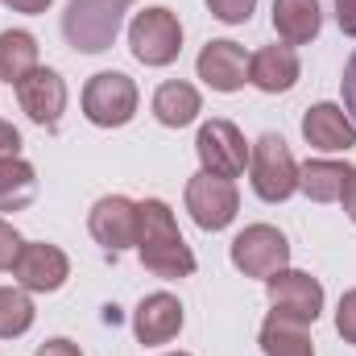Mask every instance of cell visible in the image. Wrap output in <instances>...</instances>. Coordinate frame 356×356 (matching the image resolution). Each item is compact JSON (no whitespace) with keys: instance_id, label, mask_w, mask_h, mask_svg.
<instances>
[{"instance_id":"22","label":"cell","mask_w":356,"mask_h":356,"mask_svg":"<svg viewBox=\"0 0 356 356\" xmlns=\"http://www.w3.org/2000/svg\"><path fill=\"white\" fill-rule=\"evenodd\" d=\"M344 178H348L344 162H307L298 166V191L315 203H336L344 191Z\"/></svg>"},{"instance_id":"5","label":"cell","mask_w":356,"mask_h":356,"mask_svg":"<svg viewBox=\"0 0 356 356\" xmlns=\"http://www.w3.org/2000/svg\"><path fill=\"white\" fill-rule=\"evenodd\" d=\"M137 83L124 75V71H99L91 75L88 88H83V116L99 129H120L137 116Z\"/></svg>"},{"instance_id":"15","label":"cell","mask_w":356,"mask_h":356,"mask_svg":"<svg viewBox=\"0 0 356 356\" xmlns=\"http://www.w3.org/2000/svg\"><path fill=\"white\" fill-rule=\"evenodd\" d=\"M302 137H307V145H315L323 154H340V149L356 145V124L340 104H315L302 116Z\"/></svg>"},{"instance_id":"6","label":"cell","mask_w":356,"mask_h":356,"mask_svg":"<svg viewBox=\"0 0 356 356\" xmlns=\"http://www.w3.org/2000/svg\"><path fill=\"white\" fill-rule=\"evenodd\" d=\"M186 211H191V220H195L203 232H224V228L236 220V211H241L236 182L199 170V175L186 182Z\"/></svg>"},{"instance_id":"33","label":"cell","mask_w":356,"mask_h":356,"mask_svg":"<svg viewBox=\"0 0 356 356\" xmlns=\"http://www.w3.org/2000/svg\"><path fill=\"white\" fill-rule=\"evenodd\" d=\"M175 356H186V353H175Z\"/></svg>"},{"instance_id":"4","label":"cell","mask_w":356,"mask_h":356,"mask_svg":"<svg viewBox=\"0 0 356 356\" xmlns=\"http://www.w3.org/2000/svg\"><path fill=\"white\" fill-rule=\"evenodd\" d=\"M129 50L145 67H170L178 58V50H182V25H178V17L166 4L141 8L129 21Z\"/></svg>"},{"instance_id":"13","label":"cell","mask_w":356,"mask_h":356,"mask_svg":"<svg viewBox=\"0 0 356 356\" xmlns=\"http://www.w3.org/2000/svg\"><path fill=\"white\" fill-rule=\"evenodd\" d=\"M88 228L108 253H120V249L137 245V203L124 199V195H104L91 207Z\"/></svg>"},{"instance_id":"18","label":"cell","mask_w":356,"mask_h":356,"mask_svg":"<svg viewBox=\"0 0 356 356\" xmlns=\"http://www.w3.org/2000/svg\"><path fill=\"white\" fill-rule=\"evenodd\" d=\"M154 116H158V124H166V129H186L199 112H203V99H199V91L191 88V83H182V79H170V83H162V88L154 91Z\"/></svg>"},{"instance_id":"7","label":"cell","mask_w":356,"mask_h":356,"mask_svg":"<svg viewBox=\"0 0 356 356\" xmlns=\"http://www.w3.org/2000/svg\"><path fill=\"white\" fill-rule=\"evenodd\" d=\"M266 294H269L273 315L294 319L302 327H311L319 319V311H323V286H319V277H311L302 269H277V273H269Z\"/></svg>"},{"instance_id":"1","label":"cell","mask_w":356,"mask_h":356,"mask_svg":"<svg viewBox=\"0 0 356 356\" xmlns=\"http://www.w3.org/2000/svg\"><path fill=\"white\" fill-rule=\"evenodd\" d=\"M137 253H141V266L149 273H158V277H166V282L195 273V253L182 241L175 211L162 199L137 203Z\"/></svg>"},{"instance_id":"24","label":"cell","mask_w":356,"mask_h":356,"mask_svg":"<svg viewBox=\"0 0 356 356\" xmlns=\"http://www.w3.org/2000/svg\"><path fill=\"white\" fill-rule=\"evenodd\" d=\"M207 8H211V17L224 21V25H245V21L253 17L257 0H207Z\"/></svg>"},{"instance_id":"20","label":"cell","mask_w":356,"mask_h":356,"mask_svg":"<svg viewBox=\"0 0 356 356\" xmlns=\"http://www.w3.org/2000/svg\"><path fill=\"white\" fill-rule=\"evenodd\" d=\"M29 71H38V38L25 29H4L0 33V79L17 88Z\"/></svg>"},{"instance_id":"16","label":"cell","mask_w":356,"mask_h":356,"mask_svg":"<svg viewBox=\"0 0 356 356\" xmlns=\"http://www.w3.org/2000/svg\"><path fill=\"white\" fill-rule=\"evenodd\" d=\"M302 67L294 46H261L257 54H249V83L266 95H282L298 83Z\"/></svg>"},{"instance_id":"17","label":"cell","mask_w":356,"mask_h":356,"mask_svg":"<svg viewBox=\"0 0 356 356\" xmlns=\"http://www.w3.org/2000/svg\"><path fill=\"white\" fill-rule=\"evenodd\" d=\"M273 29L282 46H307L323 29V8L319 0H273Z\"/></svg>"},{"instance_id":"32","label":"cell","mask_w":356,"mask_h":356,"mask_svg":"<svg viewBox=\"0 0 356 356\" xmlns=\"http://www.w3.org/2000/svg\"><path fill=\"white\" fill-rule=\"evenodd\" d=\"M0 4H8L13 13H46L54 0H0Z\"/></svg>"},{"instance_id":"10","label":"cell","mask_w":356,"mask_h":356,"mask_svg":"<svg viewBox=\"0 0 356 356\" xmlns=\"http://www.w3.org/2000/svg\"><path fill=\"white\" fill-rule=\"evenodd\" d=\"M13 277L17 286L33 290V294H54L67 286L71 277V261L58 245H46V241H25L17 261H13Z\"/></svg>"},{"instance_id":"29","label":"cell","mask_w":356,"mask_h":356,"mask_svg":"<svg viewBox=\"0 0 356 356\" xmlns=\"http://www.w3.org/2000/svg\"><path fill=\"white\" fill-rule=\"evenodd\" d=\"M336 21L348 38H356V0H336Z\"/></svg>"},{"instance_id":"26","label":"cell","mask_w":356,"mask_h":356,"mask_svg":"<svg viewBox=\"0 0 356 356\" xmlns=\"http://www.w3.org/2000/svg\"><path fill=\"white\" fill-rule=\"evenodd\" d=\"M21 236H17V228L8 224V220H0V269H13L17 261V253H21Z\"/></svg>"},{"instance_id":"11","label":"cell","mask_w":356,"mask_h":356,"mask_svg":"<svg viewBox=\"0 0 356 356\" xmlns=\"http://www.w3.org/2000/svg\"><path fill=\"white\" fill-rule=\"evenodd\" d=\"M17 99H21V112H25L33 124L54 129V124L63 120V112H67V83H63L58 71L38 67V71H29V75L17 83Z\"/></svg>"},{"instance_id":"12","label":"cell","mask_w":356,"mask_h":356,"mask_svg":"<svg viewBox=\"0 0 356 356\" xmlns=\"http://www.w3.org/2000/svg\"><path fill=\"white\" fill-rule=\"evenodd\" d=\"M195 71H199V79L211 91L232 95V91H241L249 83V54H245V46L220 38V42H207V46L199 50Z\"/></svg>"},{"instance_id":"27","label":"cell","mask_w":356,"mask_h":356,"mask_svg":"<svg viewBox=\"0 0 356 356\" xmlns=\"http://www.w3.org/2000/svg\"><path fill=\"white\" fill-rule=\"evenodd\" d=\"M340 91H344V112L353 116V124H356V54L348 58V67H344V79H340Z\"/></svg>"},{"instance_id":"30","label":"cell","mask_w":356,"mask_h":356,"mask_svg":"<svg viewBox=\"0 0 356 356\" xmlns=\"http://www.w3.org/2000/svg\"><path fill=\"white\" fill-rule=\"evenodd\" d=\"M340 203H344V216L356 224V166H348V178H344V191H340Z\"/></svg>"},{"instance_id":"14","label":"cell","mask_w":356,"mask_h":356,"mask_svg":"<svg viewBox=\"0 0 356 356\" xmlns=\"http://www.w3.org/2000/svg\"><path fill=\"white\" fill-rule=\"evenodd\" d=\"M178 332H182V302L175 294L158 290V294H145L133 311V336L141 344H170Z\"/></svg>"},{"instance_id":"2","label":"cell","mask_w":356,"mask_h":356,"mask_svg":"<svg viewBox=\"0 0 356 356\" xmlns=\"http://www.w3.org/2000/svg\"><path fill=\"white\" fill-rule=\"evenodd\" d=\"M129 4L137 0H67V13H63L67 46H75L79 54H104L120 33Z\"/></svg>"},{"instance_id":"25","label":"cell","mask_w":356,"mask_h":356,"mask_svg":"<svg viewBox=\"0 0 356 356\" xmlns=\"http://www.w3.org/2000/svg\"><path fill=\"white\" fill-rule=\"evenodd\" d=\"M336 332L344 336V344L356 348V290H348L340 298V307H336Z\"/></svg>"},{"instance_id":"31","label":"cell","mask_w":356,"mask_h":356,"mask_svg":"<svg viewBox=\"0 0 356 356\" xmlns=\"http://www.w3.org/2000/svg\"><path fill=\"white\" fill-rule=\"evenodd\" d=\"M33 356H83V353H79V344H71V340H63V336H58V340H46Z\"/></svg>"},{"instance_id":"9","label":"cell","mask_w":356,"mask_h":356,"mask_svg":"<svg viewBox=\"0 0 356 356\" xmlns=\"http://www.w3.org/2000/svg\"><path fill=\"white\" fill-rule=\"evenodd\" d=\"M232 266L245 277H269L290 266V241L273 224H249L232 241Z\"/></svg>"},{"instance_id":"23","label":"cell","mask_w":356,"mask_h":356,"mask_svg":"<svg viewBox=\"0 0 356 356\" xmlns=\"http://www.w3.org/2000/svg\"><path fill=\"white\" fill-rule=\"evenodd\" d=\"M33 327V302L25 286H0V340L25 336Z\"/></svg>"},{"instance_id":"28","label":"cell","mask_w":356,"mask_h":356,"mask_svg":"<svg viewBox=\"0 0 356 356\" xmlns=\"http://www.w3.org/2000/svg\"><path fill=\"white\" fill-rule=\"evenodd\" d=\"M17 154H21V133L8 120H0V158H17Z\"/></svg>"},{"instance_id":"21","label":"cell","mask_w":356,"mask_h":356,"mask_svg":"<svg viewBox=\"0 0 356 356\" xmlns=\"http://www.w3.org/2000/svg\"><path fill=\"white\" fill-rule=\"evenodd\" d=\"M261 353L266 356H315V344H311L302 323L282 319V315L269 311V319L261 323Z\"/></svg>"},{"instance_id":"8","label":"cell","mask_w":356,"mask_h":356,"mask_svg":"<svg viewBox=\"0 0 356 356\" xmlns=\"http://www.w3.org/2000/svg\"><path fill=\"white\" fill-rule=\"evenodd\" d=\"M249 149L245 145V133L232 124V120H207L195 137V154H199V166L207 175L220 178H241L249 166Z\"/></svg>"},{"instance_id":"19","label":"cell","mask_w":356,"mask_h":356,"mask_svg":"<svg viewBox=\"0 0 356 356\" xmlns=\"http://www.w3.org/2000/svg\"><path fill=\"white\" fill-rule=\"evenodd\" d=\"M38 199V170L25 158H0V211H25Z\"/></svg>"},{"instance_id":"3","label":"cell","mask_w":356,"mask_h":356,"mask_svg":"<svg viewBox=\"0 0 356 356\" xmlns=\"http://www.w3.org/2000/svg\"><path fill=\"white\" fill-rule=\"evenodd\" d=\"M249 175H253L257 199H266V203H286L298 191V162H294L290 145L277 133H266V137L253 141V149H249Z\"/></svg>"}]
</instances>
